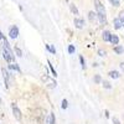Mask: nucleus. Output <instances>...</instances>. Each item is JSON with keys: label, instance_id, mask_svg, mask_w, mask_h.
<instances>
[{"label": "nucleus", "instance_id": "nucleus-24", "mask_svg": "<svg viewBox=\"0 0 124 124\" xmlns=\"http://www.w3.org/2000/svg\"><path fill=\"white\" fill-rule=\"evenodd\" d=\"M94 16H96V14L93 13V11L89 13V20H91V21H94Z\"/></svg>", "mask_w": 124, "mask_h": 124}, {"label": "nucleus", "instance_id": "nucleus-8", "mask_svg": "<svg viewBox=\"0 0 124 124\" xmlns=\"http://www.w3.org/2000/svg\"><path fill=\"white\" fill-rule=\"evenodd\" d=\"M55 122H56L55 114H54V113H50L48 118H47V124H55Z\"/></svg>", "mask_w": 124, "mask_h": 124}, {"label": "nucleus", "instance_id": "nucleus-7", "mask_svg": "<svg viewBox=\"0 0 124 124\" xmlns=\"http://www.w3.org/2000/svg\"><path fill=\"white\" fill-rule=\"evenodd\" d=\"M3 76H4V78H5V86L9 87V72H8L5 68H3Z\"/></svg>", "mask_w": 124, "mask_h": 124}, {"label": "nucleus", "instance_id": "nucleus-22", "mask_svg": "<svg viewBox=\"0 0 124 124\" xmlns=\"http://www.w3.org/2000/svg\"><path fill=\"white\" fill-rule=\"evenodd\" d=\"M67 107H68V102L66 99H63V101H62V109H66Z\"/></svg>", "mask_w": 124, "mask_h": 124}, {"label": "nucleus", "instance_id": "nucleus-25", "mask_svg": "<svg viewBox=\"0 0 124 124\" xmlns=\"http://www.w3.org/2000/svg\"><path fill=\"white\" fill-rule=\"evenodd\" d=\"M79 61H81V65H82V68H85V60H83V57H79Z\"/></svg>", "mask_w": 124, "mask_h": 124}, {"label": "nucleus", "instance_id": "nucleus-9", "mask_svg": "<svg viewBox=\"0 0 124 124\" xmlns=\"http://www.w3.org/2000/svg\"><path fill=\"white\" fill-rule=\"evenodd\" d=\"M110 42H112L113 45H118V44H119V37H118L117 35H112V36H110Z\"/></svg>", "mask_w": 124, "mask_h": 124}, {"label": "nucleus", "instance_id": "nucleus-29", "mask_svg": "<svg viewBox=\"0 0 124 124\" xmlns=\"http://www.w3.org/2000/svg\"><path fill=\"white\" fill-rule=\"evenodd\" d=\"M120 67H122V70L124 71V62H122V63H120Z\"/></svg>", "mask_w": 124, "mask_h": 124}, {"label": "nucleus", "instance_id": "nucleus-20", "mask_svg": "<svg viewBox=\"0 0 124 124\" xmlns=\"http://www.w3.org/2000/svg\"><path fill=\"white\" fill-rule=\"evenodd\" d=\"M119 19H120V21H122V24H123V26H124V10L119 13Z\"/></svg>", "mask_w": 124, "mask_h": 124}, {"label": "nucleus", "instance_id": "nucleus-12", "mask_svg": "<svg viewBox=\"0 0 124 124\" xmlns=\"http://www.w3.org/2000/svg\"><path fill=\"white\" fill-rule=\"evenodd\" d=\"M109 76H110L112 78H116V79L119 78V73H118L117 71H110V72H109Z\"/></svg>", "mask_w": 124, "mask_h": 124}, {"label": "nucleus", "instance_id": "nucleus-6", "mask_svg": "<svg viewBox=\"0 0 124 124\" xmlns=\"http://www.w3.org/2000/svg\"><path fill=\"white\" fill-rule=\"evenodd\" d=\"M113 26H114L116 30H119V29L123 26V24H122V21H120V19H119V17L114 19V25H113Z\"/></svg>", "mask_w": 124, "mask_h": 124}, {"label": "nucleus", "instance_id": "nucleus-19", "mask_svg": "<svg viewBox=\"0 0 124 124\" xmlns=\"http://www.w3.org/2000/svg\"><path fill=\"white\" fill-rule=\"evenodd\" d=\"M102 83H103V87H104V88H112V86H110V83H109V82H107V81H103L102 82Z\"/></svg>", "mask_w": 124, "mask_h": 124}, {"label": "nucleus", "instance_id": "nucleus-23", "mask_svg": "<svg viewBox=\"0 0 124 124\" xmlns=\"http://www.w3.org/2000/svg\"><path fill=\"white\" fill-rule=\"evenodd\" d=\"M98 55L103 57V56H106V55H107V52H106L104 50H98Z\"/></svg>", "mask_w": 124, "mask_h": 124}, {"label": "nucleus", "instance_id": "nucleus-27", "mask_svg": "<svg viewBox=\"0 0 124 124\" xmlns=\"http://www.w3.org/2000/svg\"><path fill=\"white\" fill-rule=\"evenodd\" d=\"M113 122H114V124H119V120H118L117 118H114V119H113Z\"/></svg>", "mask_w": 124, "mask_h": 124}, {"label": "nucleus", "instance_id": "nucleus-5", "mask_svg": "<svg viewBox=\"0 0 124 124\" xmlns=\"http://www.w3.org/2000/svg\"><path fill=\"white\" fill-rule=\"evenodd\" d=\"M75 25H76V27L77 29H82L83 27V25H85V20L83 19H75Z\"/></svg>", "mask_w": 124, "mask_h": 124}, {"label": "nucleus", "instance_id": "nucleus-11", "mask_svg": "<svg viewBox=\"0 0 124 124\" xmlns=\"http://www.w3.org/2000/svg\"><path fill=\"white\" fill-rule=\"evenodd\" d=\"M114 52L118 54V55H122V54L124 52V48H123L122 46H117V45H116V47H114Z\"/></svg>", "mask_w": 124, "mask_h": 124}, {"label": "nucleus", "instance_id": "nucleus-4", "mask_svg": "<svg viewBox=\"0 0 124 124\" xmlns=\"http://www.w3.org/2000/svg\"><path fill=\"white\" fill-rule=\"evenodd\" d=\"M17 35H19V29L16 26H13L11 29H10V31H9V36L11 39H16Z\"/></svg>", "mask_w": 124, "mask_h": 124}, {"label": "nucleus", "instance_id": "nucleus-13", "mask_svg": "<svg viewBox=\"0 0 124 124\" xmlns=\"http://www.w3.org/2000/svg\"><path fill=\"white\" fill-rule=\"evenodd\" d=\"M47 63H48V67H50L51 72H52V76H54V77H56V76H57V72H56V70L54 68V66H52V65H51V62H50V61L47 62Z\"/></svg>", "mask_w": 124, "mask_h": 124}, {"label": "nucleus", "instance_id": "nucleus-17", "mask_svg": "<svg viewBox=\"0 0 124 124\" xmlns=\"http://www.w3.org/2000/svg\"><path fill=\"white\" fill-rule=\"evenodd\" d=\"M46 48L50 51L51 54H56V50H55V47H52L51 45H46Z\"/></svg>", "mask_w": 124, "mask_h": 124}, {"label": "nucleus", "instance_id": "nucleus-30", "mask_svg": "<svg viewBox=\"0 0 124 124\" xmlns=\"http://www.w3.org/2000/svg\"><path fill=\"white\" fill-rule=\"evenodd\" d=\"M0 102H1V99H0Z\"/></svg>", "mask_w": 124, "mask_h": 124}, {"label": "nucleus", "instance_id": "nucleus-2", "mask_svg": "<svg viewBox=\"0 0 124 124\" xmlns=\"http://www.w3.org/2000/svg\"><path fill=\"white\" fill-rule=\"evenodd\" d=\"M4 47H3V55H4V58L8 61V62H11L14 61V55H13V51L10 50V46H9V42L6 41V39L4 37Z\"/></svg>", "mask_w": 124, "mask_h": 124}, {"label": "nucleus", "instance_id": "nucleus-16", "mask_svg": "<svg viewBox=\"0 0 124 124\" xmlns=\"http://www.w3.org/2000/svg\"><path fill=\"white\" fill-rule=\"evenodd\" d=\"M15 54H16V56H19V57H23V51L20 50L19 47H15Z\"/></svg>", "mask_w": 124, "mask_h": 124}, {"label": "nucleus", "instance_id": "nucleus-14", "mask_svg": "<svg viewBox=\"0 0 124 124\" xmlns=\"http://www.w3.org/2000/svg\"><path fill=\"white\" fill-rule=\"evenodd\" d=\"M109 1L113 6H119L120 5V0H109Z\"/></svg>", "mask_w": 124, "mask_h": 124}, {"label": "nucleus", "instance_id": "nucleus-26", "mask_svg": "<svg viewBox=\"0 0 124 124\" xmlns=\"http://www.w3.org/2000/svg\"><path fill=\"white\" fill-rule=\"evenodd\" d=\"M94 81L97 82V83H99V82H101V77H99V76H96V77H94Z\"/></svg>", "mask_w": 124, "mask_h": 124}, {"label": "nucleus", "instance_id": "nucleus-10", "mask_svg": "<svg viewBox=\"0 0 124 124\" xmlns=\"http://www.w3.org/2000/svg\"><path fill=\"white\" fill-rule=\"evenodd\" d=\"M110 36H112V34L109 32V31H104V32H103V40L106 41H110Z\"/></svg>", "mask_w": 124, "mask_h": 124}, {"label": "nucleus", "instance_id": "nucleus-18", "mask_svg": "<svg viewBox=\"0 0 124 124\" xmlns=\"http://www.w3.org/2000/svg\"><path fill=\"white\" fill-rule=\"evenodd\" d=\"M70 8H71V11L73 13V14H76V15L78 14V10H77V8H75V5H72V4H71Z\"/></svg>", "mask_w": 124, "mask_h": 124}, {"label": "nucleus", "instance_id": "nucleus-1", "mask_svg": "<svg viewBox=\"0 0 124 124\" xmlns=\"http://www.w3.org/2000/svg\"><path fill=\"white\" fill-rule=\"evenodd\" d=\"M94 6H96V11H97V16L99 19L101 24H104L107 21V15H106V8L99 0H94Z\"/></svg>", "mask_w": 124, "mask_h": 124}, {"label": "nucleus", "instance_id": "nucleus-28", "mask_svg": "<svg viewBox=\"0 0 124 124\" xmlns=\"http://www.w3.org/2000/svg\"><path fill=\"white\" fill-rule=\"evenodd\" d=\"M3 39H4V35L1 34V31H0V40H3Z\"/></svg>", "mask_w": 124, "mask_h": 124}, {"label": "nucleus", "instance_id": "nucleus-21", "mask_svg": "<svg viewBox=\"0 0 124 124\" xmlns=\"http://www.w3.org/2000/svg\"><path fill=\"white\" fill-rule=\"evenodd\" d=\"M75 51H76V48H75V46L73 45H70V47H68V54H73L75 52Z\"/></svg>", "mask_w": 124, "mask_h": 124}, {"label": "nucleus", "instance_id": "nucleus-3", "mask_svg": "<svg viewBox=\"0 0 124 124\" xmlns=\"http://www.w3.org/2000/svg\"><path fill=\"white\" fill-rule=\"evenodd\" d=\"M11 108H13L14 117H15L17 120H21V112H20V109L16 107V104H15V103H13V104H11Z\"/></svg>", "mask_w": 124, "mask_h": 124}, {"label": "nucleus", "instance_id": "nucleus-15", "mask_svg": "<svg viewBox=\"0 0 124 124\" xmlns=\"http://www.w3.org/2000/svg\"><path fill=\"white\" fill-rule=\"evenodd\" d=\"M9 68H10V70H16L17 72H20V68H19V66H17L16 63H13V65H9Z\"/></svg>", "mask_w": 124, "mask_h": 124}]
</instances>
